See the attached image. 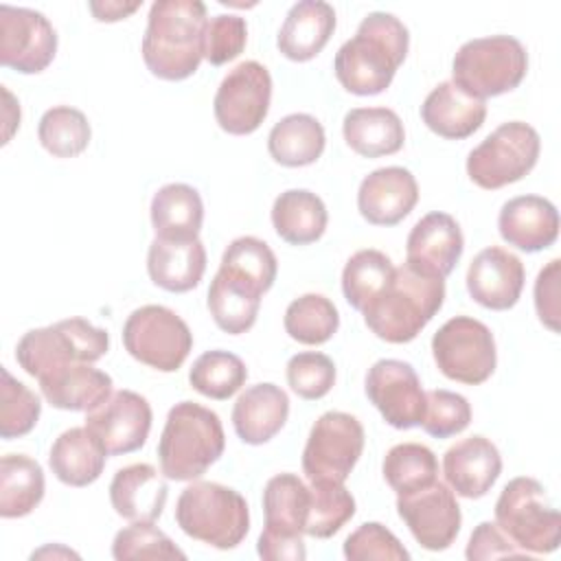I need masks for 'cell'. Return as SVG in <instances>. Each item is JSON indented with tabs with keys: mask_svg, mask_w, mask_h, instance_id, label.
Returning <instances> with one entry per match:
<instances>
[{
	"mask_svg": "<svg viewBox=\"0 0 561 561\" xmlns=\"http://www.w3.org/2000/svg\"><path fill=\"white\" fill-rule=\"evenodd\" d=\"M224 447L226 434L217 412L180 401L169 410L158 440L160 471L175 482L197 480L221 458Z\"/></svg>",
	"mask_w": 561,
	"mask_h": 561,
	"instance_id": "3",
	"label": "cell"
},
{
	"mask_svg": "<svg viewBox=\"0 0 561 561\" xmlns=\"http://www.w3.org/2000/svg\"><path fill=\"white\" fill-rule=\"evenodd\" d=\"M107 451L99 438L83 425L61 432L48 454V467L55 478L68 486H88L103 473Z\"/></svg>",
	"mask_w": 561,
	"mask_h": 561,
	"instance_id": "29",
	"label": "cell"
},
{
	"mask_svg": "<svg viewBox=\"0 0 561 561\" xmlns=\"http://www.w3.org/2000/svg\"><path fill=\"white\" fill-rule=\"evenodd\" d=\"M368 401L383 421L397 430L421 425L425 414V392L412 364L403 359H379L366 373Z\"/></svg>",
	"mask_w": 561,
	"mask_h": 561,
	"instance_id": "15",
	"label": "cell"
},
{
	"mask_svg": "<svg viewBox=\"0 0 561 561\" xmlns=\"http://www.w3.org/2000/svg\"><path fill=\"white\" fill-rule=\"evenodd\" d=\"M107 348L110 335L105 329L94 327L83 318H66L26 331L15 346V359L26 375L39 379L64 364H94Z\"/></svg>",
	"mask_w": 561,
	"mask_h": 561,
	"instance_id": "7",
	"label": "cell"
},
{
	"mask_svg": "<svg viewBox=\"0 0 561 561\" xmlns=\"http://www.w3.org/2000/svg\"><path fill=\"white\" fill-rule=\"evenodd\" d=\"M272 77L270 70L250 59L237 64L219 83L213 112L217 125L232 136H248L261 127L270 112Z\"/></svg>",
	"mask_w": 561,
	"mask_h": 561,
	"instance_id": "13",
	"label": "cell"
},
{
	"mask_svg": "<svg viewBox=\"0 0 561 561\" xmlns=\"http://www.w3.org/2000/svg\"><path fill=\"white\" fill-rule=\"evenodd\" d=\"M346 145L362 158L397 153L405 142L399 114L390 107H355L342 121Z\"/></svg>",
	"mask_w": 561,
	"mask_h": 561,
	"instance_id": "31",
	"label": "cell"
},
{
	"mask_svg": "<svg viewBox=\"0 0 561 561\" xmlns=\"http://www.w3.org/2000/svg\"><path fill=\"white\" fill-rule=\"evenodd\" d=\"M0 375V436L4 440L26 436L39 421L42 401L28 386L18 381L7 368H2Z\"/></svg>",
	"mask_w": 561,
	"mask_h": 561,
	"instance_id": "44",
	"label": "cell"
},
{
	"mask_svg": "<svg viewBox=\"0 0 561 561\" xmlns=\"http://www.w3.org/2000/svg\"><path fill=\"white\" fill-rule=\"evenodd\" d=\"M397 513L425 550H447L460 533V506L445 482H432L408 495H397Z\"/></svg>",
	"mask_w": 561,
	"mask_h": 561,
	"instance_id": "16",
	"label": "cell"
},
{
	"mask_svg": "<svg viewBox=\"0 0 561 561\" xmlns=\"http://www.w3.org/2000/svg\"><path fill=\"white\" fill-rule=\"evenodd\" d=\"M57 55V33L35 9L0 4V64L22 75L46 70Z\"/></svg>",
	"mask_w": 561,
	"mask_h": 561,
	"instance_id": "14",
	"label": "cell"
},
{
	"mask_svg": "<svg viewBox=\"0 0 561 561\" xmlns=\"http://www.w3.org/2000/svg\"><path fill=\"white\" fill-rule=\"evenodd\" d=\"M445 302V278L394 267L386 289L362 311L366 327L388 344L412 342Z\"/></svg>",
	"mask_w": 561,
	"mask_h": 561,
	"instance_id": "4",
	"label": "cell"
},
{
	"mask_svg": "<svg viewBox=\"0 0 561 561\" xmlns=\"http://www.w3.org/2000/svg\"><path fill=\"white\" fill-rule=\"evenodd\" d=\"M112 557L116 561L131 559H184L186 554L171 541L167 533L153 526V522H131L121 528L112 541Z\"/></svg>",
	"mask_w": 561,
	"mask_h": 561,
	"instance_id": "45",
	"label": "cell"
},
{
	"mask_svg": "<svg viewBox=\"0 0 561 561\" xmlns=\"http://www.w3.org/2000/svg\"><path fill=\"white\" fill-rule=\"evenodd\" d=\"M46 480L37 460L24 454H7L0 460V515L15 519L33 513L44 500Z\"/></svg>",
	"mask_w": 561,
	"mask_h": 561,
	"instance_id": "35",
	"label": "cell"
},
{
	"mask_svg": "<svg viewBox=\"0 0 561 561\" xmlns=\"http://www.w3.org/2000/svg\"><path fill=\"white\" fill-rule=\"evenodd\" d=\"M151 226L156 237L173 241L199 239L204 221V202L197 188L184 182L160 186L151 197Z\"/></svg>",
	"mask_w": 561,
	"mask_h": 561,
	"instance_id": "30",
	"label": "cell"
},
{
	"mask_svg": "<svg viewBox=\"0 0 561 561\" xmlns=\"http://www.w3.org/2000/svg\"><path fill=\"white\" fill-rule=\"evenodd\" d=\"M248 42V24L241 15L219 13L208 18L204 28V59L224 66L237 59Z\"/></svg>",
	"mask_w": 561,
	"mask_h": 561,
	"instance_id": "49",
	"label": "cell"
},
{
	"mask_svg": "<svg viewBox=\"0 0 561 561\" xmlns=\"http://www.w3.org/2000/svg\"><path fill=\"white\" fill-rule=\"evenodd\" d=\"M497 230L508 245L522 252L546 250L559 237L557 206L541 195L513 197L500 208Z\"/></svg>",
	"mask_w": 561,
	"mask_h": 561,
	"instance_id": "22",
	"label": "cell"
},
{
	"mask_svg": "<svg viewBox=\"0 0 561 561\" xmlns=\"http://www.w3.org/2000/svg\"><path fill=\"white\" fill-rule=\"evenodd\" d=\"M419 202L416 178L403 167H381L357 188V210L373 226H397Z\"/></svg>",
	"mask_w": 561,
	"mask_h": 561,
	"instance_id": "20",
	"label": "cell"
},
{
	"mask_svg": "<svg viewBox=\"0 0 561 561\" xmlns=\"http://www.w3.org/2000/svg\"><path fill=\"white\" fill-rule=\"evenodd\" d=\"M526 283L524 263L513 252L489 245L480 250L467 270L469 296L491 311H506L517 305Z\"/></svg>",
	"mask_w": 561,
	"mask_h": 561,
	"instance_id": "19",
	"label": "cell"
},
{
	"mask_svg": "<svg viewBox=\"0 0 561 561\" xmlns=\"http://www.w3.org/2000/svg\"><path fill=\"white\" fill-rule=\"evenodd\" d=\"M285 375H287L289 388L300 399L316 401L331 392L335 383V364L324 353L305 351V353H296L287 362Z\"/></svg>",
	"mask_w": 561,
	"mask_h": 561,
	"instance_id": "46",
	"label": "cell"
},
{
	"mask_svg": "<svg viewBox=\"0 0 561 561\" xmlns=\"http://www.w3.org/2000/svg\"><path fill=\"white\" fill-rule=\"evenodd\" d=\"M147 272L151 283L164 291H191L206 272V248L199 239L173 241L156 237L147 252Z\"/></svg>",
	"mask_w": 561,
	"mask_h": 561,
	"instance_id": "28",
	"label": "cell"
},
{
	"mask_svg": "<svg viewBox=\"0 0 561 561\" xmlns=\"http://www.w3.org/2000/svg\"><path fill=\"white\" fill-rule=\"evenodd\" d=\"M471 423L469 401L451 390H430L425 392V414L423 430L434 438H449L467 430Z\"/></svg>",
	"mask_w": 561,
	"mask_h": 561,
	"instance_id": "47",
	"label": "cell"
},
{
	"mask_svg": "<svg viewBox=\"0 0 561 561\" xmlns=\"http://www.w3.org/2000/svg\"><path fill=\"white\" fill-rule=\"evenodd\" d=\"M283 324L291 340L307 346H318L335 335L340 327V313L327 296L302 294L287 305Z\"/></svg>",
	"mask_w": 561,
	"mask_h": 561,
	"instance_id": "39",
	"label": "cell"
},
{
	"mask_svg": "<svg viewBox=\"0 0 561 561\" xmlns=\"http://www.w3.org/2000/svg\"><path fill=\"white\" fill-rule=\"evenodd\" d=\"M394 265L381 250H357L342 270V294L346 302L364 311L392 280Z\"/></svg>",
	"mask_w": 561,
	"mask_h": 561,
	"instance_id": "37",
	"label": "cell"
},
{
	"mask_svg": "<svg viewBox=\"0 0 561 561\" xmlns=\"http://www.w3.org/2000/svg\"><path fill=\"white\" fill-rule=\"evenodd\" d=\"M495 524L524 552L548 554L561 541V515L539 480L513 478L495 502Z\"/></svg>",
	"mask_w": 561,
	"mask_h": 561,
	"instance_id": "8",
	"label": "cell"
},
{
	"mask_svg": "<svg viewBox=\"0 0 561 561\" xmlns=\"http://www.w3.org/2000/svg\"><path fill=\"white\" fill-rule=\"evenodd\" d=\"M206 4L199 0H158L149 9L142 35V59L164 81L188 79L204 59Z\"/></svg>",
	"mask_w": 561,
	"mask_h": 561,
	"instance_id": "2",
	"label": "cell"
},
{
	"mask_svg": "<svg viewBox=\"0 0 561 561\" xmlns=\"http://www.w3.org/2000/svg\"><path fill=\"white\" fill-rule=\"evenodd\" d=\"M465 250L458 221L440 210L423 215L408 234L405 265L423 276L445 278L454 272Z\"/></svg>",
	"mask_w": 561,
	"mask_h": 561,
	"instance_id": "18",
	"label": "cell"
},
{
	"mask_svg": "<svg viewBox=\"0 0 561 561\" xmlns=\"http://www.w3.org/2000/svg\"><path fill=\"white\" fill-rule=\"evenodd\" d=\"M151 405L134 390H116L101 405L85 412V427L99 438L107 456L140 449L151 430Z\"/></svg>",
	"mask_w": 561,
	"mask_h": 561,
	"instance_id": "17",
	"label": "cell"
},
{
	"mask_svg": "<svg viewBox=\"0 0 561 561\" xmlns=\"http://www.w3.org/2000/svg\"><path fill=\"white\" fill-rule=\"evenodd\" d=\"M335 24V9L329 2L300 0L287 11L276 46L291 61H309L327 46Z\"/></svg>",
	"mask_w": 561,
	"mask_h": 561,
	"instance_id": "27",
	"label": "cell"
},
{
	"mask_svg": "<svg viewBox=\"0 0 561 561\" xmlns=\"http://www.w3.org/2000/svg\"><path fill=\"white\" fill-rule=\"evenodd\" d=\"M261 298V291L219 270L210 280L206 305L215 324L224 333L241 335L254 327Z\"/></svg>",
	"mask_w": 561,
	"mask_h": 561,
	"instance_id": "34",
	"label": "cell"
},
{
	"mask_svg": "<svg viewBox=\"0 0 561 561\" xmlns=\"http://www.w3.org/2000/svg\"><path fill=\"white\" fill-rule=\"evenodd\" d=\"M44 399L57 410L90 412L112 394V377L92 364H64L39 379Z\"/></svg>",
	"mask_w": 561,
	"mask_h": 561,
	"instance_id": "26",
	"label": "cell"
},
{
	"mask_svg": "<svg viewBox=\"0 0 561 561\" xmlns=\"http://www.w3.org/2000/svg\"><path fill=\"white\" fill-rule=\"evenodd\" d=\"M381 471L397 495H408L438 480V460L427 445L399 443L383 456Z\"/></svg>",
	"mask_w": 561,
	"mask_h": 561,
	"instance_id": "38",
	"label": "cell"
},
{
	"mask_svg": "<svg viewBox=\"0 0 561 561\" xmlns=\"http://www.w3.org/2000/svg\"><path fill=\"white\" fill-rule=\"evenodd\" d=\"M327 145L322 123L305 112L283 116L267 136V151L274 162L296 169L313 164Z\"/></svg>",
	"mask_w": 561,
	"mask_h": 561,
	"instance_id": "33",
	"label": "cell"
},
{
	"mask_svg": "<svg viewBox=\"0 0 561 561\" xmlns=\"http://www.w3.org/2000/svg\"><path fill=\"white\" fill-rule=\"evenodd\" d=\"M432 355L447 379L467 386L484 383L497 364L491 329L471 316L449 318L432 337Z\"/></svg>",
	"mask_w": 561,
	"mask_h": 561,
	"instance_id": "11",
	"label": "cell"
},
{
	"mask_svg": "<svg viewBox=\"0 0 561 561\" xmlns=\"http://www.w3.org/2000/svg\"><path fill=\"white\" fill-rule=\"evenodd\" d=\"M309 486L296 473H278L263 489L265 528L287 535H305Z\"/></svg>",
	"mask_w": 561,
	"mask_h": 561,
	"instance_id": "36",
	"label": "cell"
},
{
	"mask_svg": "<svg viewBox=\"0 0 561 561\" xmlns=\"http://www.w3.org/2000/svg\"><path fill=\"white\" fill-rule=\"evenodd\" d=\"M355 515V497L344 482H311L305 535L316 539L333 537Z\"/></svg>",
	"mask_w": 561,
	"mask_h": 561,
	"instance_id": "43",
	"label": "cell"
},
{
	"mask_svg": "<svg viewBox=\"0 0 561 561\" xmlns=\"http://www.w3.org/2000/svg\"><path fill=\"white\" fill-rule=\"evenodd\" d=\"M46 554H53V557L64 554V557H77V559H79V554H77V552H72V550H68V548H53V546H46V548H42V550L33 552V554H31V559H35V557H46Z\"/></svg>",
	"mask_w": 561,
	"mask_h": 561,
	"instance_id": "54",
	"label": "cell"
},
{
	"mask_svg": "<svg viewBox=\"0 0 561 561\" xmlns=\"http://www.w3.org/2000/svg\"><path fill=\"white\" fill-rule=\"evenodd\" d=\"M219 270L265 294L276 280L278 261L263 239L245 234L230 241V245L221 254Z\"/></svg>",
	"mask_w": 561,
	"mask_h": 561,
	"instance_id": "40",
	"label": "cell"
},
{
	"mask_svg": "<svg viewBox=\"0 0 561 561\" xmlns=\"http://www.w3.org/2000/svg\"><path fill=\"white\" fill-rule=\"evenodd\" d=\"M123 346L140 364L175 373L193 348L188 324L164 305H142L123 324Z\"/></svg>",
	"mask_w": 561,
	"mask_h": 561,
	"instance_id": "10",
	"label": "cell"
},
{
	"mask_svg": "<svg viewBox=\"0 0 561 561\" xmlns=\"http://www.w3.org/2000/svg\"><path fill=\"white\" fill-rule=\"evenodd\" d=\"M329 224L324 202L307 188L283 191L272 204V226L289 245L316 243Z\"/></svg>",
	"mask_w": 561,
	"mask_h": 561,
	"instance_id": "32",
	"label": "cell"
},
{
	"mask_svg": "<svg viewBox=\"0 0 561 561\" xmlns=\"http://www.w3.org/2000/svg\"><path fill=\"white\" fill-rule=\"evenodd\" d=\"M175 522L184 535L217 550L237 548L250 530L245 497L219 482L188 484L175 504Z\"/></svg>",
	"mask_w": 561,
	"mask_h": 561,
	"instance_id": "5",
	"label": "cell"
},
{
	"mask_svg": "<svg viewBox=\"0 0 561 561\" xmlns=\"http://www.w3.org/2000/svg\"><path fill=\"white\" fill-rule=\"evenodd\" d=\"M421 118L436 136L462 140L482 127L486 118V103L467 94L454 81H443L425 96Z\"/></svg>",
	"mask_w": 561,
	"mask_h": 561,
	"instance_id": "25",
	"label": "cell"
},
{
	"mask_svg": "<svg viewBox=\"0 0 561 561\" xmlns=\"http://www.w3.org/2000/svg\"><path fill=\"white\" fill-rule=\"evenodd\" d=\"M559 272L561 261L552 259L539 270L535 280V309L541 324H546L552 333L559 331Z\"/></svg>",
	"mask_w": 561,
	"mask_h": 561,
	"instance_id": "51",
	"label": "cell"
},
{
	"mask_svg": "<svg viewBox=\"0 0 561 561\" xmlns=\"http://www.w3.org/2000/svg\"><path fill=\"white\" fill-rule=\"evenodd\" d=\"M289 416L287 392L272 383H254L245 388L232 405V427L245 445H263L272 440Z\"/></svg>",
	"mask_w": 561,
	"mask_h": 561,
	"instance_id": "24",
	"label": "cell"
},
{
	"mask_svg": "<svg viewBox=\"0 0 561 561\" xmlns=\"http://www.w3.org/2000/svg\"><path fill=\"white\" fill-rule=\"evenodd\" d=\"M443 473L456 495L478 500L497 482L502 473V456L489 438L473 434L445 451Z\"/></svg>",
	"mask_w": 561,
	"mask_h": 561,
	"instance_id": "21",
	"label": "cell"
},
{
	"mask_svg": "<svg viewBox=\"0 0 561 561\" xmlns=\"http://www.w3.org/2000/svg\"><path fill=\"white\" fill-rule=\"evenodd\" d=\"M526 72V46L513 35L469 39L456 50L451 61V81L480 101L515 90Z\"/></svg>",
	"mask_w": 561,
	"mask_h": 561,
	"instance_id": "6",
	"label": "cell"
},
{
	"mask_svg": "<svg viewBox=\"0 0 561 561\" xmlns=\"http://www.w3.org/2000/svg\"><path fill=\"white\" fill-rule=\"evenodd\" d=\"M364 427L353 414L337 410L320 414L302 451L309 482H346L364 451Z\"/></svg>",
	"mask_w": 561,
	"mask_h": 561,
	"instance_id": "12",
	"label": "cell"
},
{
	"mask_svg": "<svg viewBox=\"0 0 561 561\" xmlns=\"http://www.w3.org/2000/svg\"><path fill=\"white\" fill-rule=\"evenodd\" d=\"M526 554L522 548H517L504 530L493 524V522H480L476 530L469 537L465 557L469 561H480V559H497V557H522Z\"/></svg>",
	"mask_w": 561,
	"mask_h": 561,
	"instance_id": "50",
	"label": "cell"
},
{
	"mask_svg": "<svg viewBox=\"0 0 561 561\" xmlns=\"http://www.w3.org/2000/svg\"><path fill=\"white\" fill-rule=\"evenodd\" d=\"M142 2H90V11L99 22H118L140 9Z\"/></svg>",
	"mask_w": 561,
	"mask_h": 561,
	"instance_id": "53",
	"label": "cell"
},
{
	"mask_svg": "<svg viewBox=\"0 0 561 561\" xmlns=\"http://www.w3.org/2000/svg\"><path fill=\"white\" fill-rule=\"evenodd\" d=\"M167 497V480L149 462L127 465L110 482L112 508L127 522H156L162 515Z\"/></svg>",
	"mask_w": 561,
	"mask_h": 561,
	"instance_id": "23",
	"label": "cell"
},
{
	"mask_svg": "<svg viewBox=\"0 0 561 561\" xmlns=\"http://www.w3.org/2000/svg\"><path fill=\"white\" fill-rule=\"evenodd\" d=\"M256 552L267 561H302L307 557V548L302 535H287L263 528L256 541Z\"/></svg>",
	"mask_w": 561,
	"mask_h": 561,
	"instance_id": "52",
	"label": "cell"
},
{
	"mask_svg": "<svg viewBox=\"0 0 561 561\" xmlns=\"http://www.w3.org/2000/svg\"><path fill=\"white\" fill-rule=\"evenodd\" d=\"M541 151L537 129L524 121H508L495 127L467 156V175L486 191L502 188L528 175Z\"/></svg>",
	"mask_w": 561,
	"mask_h": 561,
	"instance_id": "9",
	"label": "cell"
},
{
	"mask_svg": "<svg viewBox=\"0 0 561 561\" xmlns=\"http://www.w3.org/2000/svg\"><path fill=\"white\" fill-rule=\"evenodd\" d=\"M245 379L248 368L243 359L221 348L202 353L188 370V383L193 386V390L215 401L230 399L234 392L241 390Z\"/></svg>",
	"mask_w": 561,
	"mask_h": 561,
	"instance_id": "41",
	"label": "cell"
},
{
	"mask_svg": "<svg viewBox=\"0 0 561 561\" xmlns=\"http://www.w3.org/2000/svg\"><path fill=\"white\" fill-rule=\"evenodd\" d=\"M39 145L55 158H75L90 145L92 129L88 116L70 105L46 110L37 125Z\"/></svg>",
	"mask_w": 561,
	"mask_h": 561,
	"instance_id": "42",
	"label": "cell"
},
{
	"mask_svg": "<svg viewBox=\"0 0 561 561\" xmlns=\"http://www.w3.org/2000/svg\"><path fill=\"white\" fill-rule=\"evenodd\" d=\"M344 557L348 561H408L410 552L383 524L366 522L346 537Z\"/></svg>",
	"mask_w": 561,
	"mask_h": 561,
	"instance_id": "48",
	"label": "cell"
},
{
	"mask_svg": "<svg viewBox=\"0 0 561 561\" xmlns=\"http://www.w3.org/2000/svg\"><path fill=\"white\" fill-rule=\"evenodd\" d=\"M408 48L405 24L392 13L373 11L359 22L357 33L337 48L333 72L346 92L373 96L392 83Z\"/></svg>",
	"mask_w": 561,
	"mask_h": 561,
	"instance_id": "1",
	"label": "cell"
}]
</instances>
